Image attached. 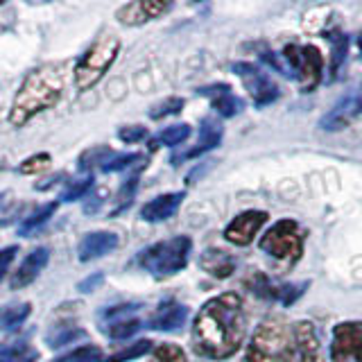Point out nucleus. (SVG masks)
Masks as SVG:
<instances>
[{
  "label": "nucleus",
  "mask_w": 362,
  "mask_h": 362,
  "mask_svg": "<svg viewBox=\"0 0 362 362\" xmlns=\"http://www.w3.org/2000/svg\"><path fill=\"white\" fill-rule=\"evenodd\" d=\"M247 337V313L235 292H224L202 305L192 322V346L211 360L231 358Z\"/></svg>",
  "instance_id": "obj_1"
},
{
  "label": "nucleus",
  "mask_w": 362,
  "mask_h": 362,
  "mask_svg": "<svg viewBox=\"0 0 362 362\" xmlns=\"http://www.w3.org/2000/svg\"><path fill=\"white\" fill-rule=\"evenodd\" d=\"M66 68L64 64H45L37 71H32L18 88V93L11 102L9 122L14 127H25V124L39 116L41 111L54 107L64 93Z\"/></svg>",
  "instance_id": "obj_2"
},
{
  "label": "nucleus",
  "mask_w": 362,
  "mask_h": 362,
  "mask_svg": "<svg viewBox=\"0 0 362 362\" xmlns=\"http://www.w3.org/2000/svg\"><path fill=\"white\" fill-rule=\"evenodd\" d=\"M245 362H299L292 326L288 328L279 320L260 324L247 344Z\"/></svg>",
  "instance_id": "obj_3"
},
{
  "label": "nucleus",
  "mask_w": 362,
  "mask_h": 362,
  "mask_svg": "<svg viewBox=\"0 0 362 362\" xmlns=\"http://www.w3.org/2000/svg\"><path fill=\"white\" fill-rule=\"evenodd\" d=\"M192 252V240L188 235H175L170 240H161L156 245L145 247L136 258L143 269L152 272L154 276H173L179 274L188 265Z\"/></svg>",
  "instance_id": "obj_4"
},
{
  "label": "nucleus",
  "mask_w": 362,
  "mask_h": 362,
  "mask_svg": "<svg viewBox=\"0 0 362 362\" xmlns=\"http://www.w3.org/2000/svg\"><path fill=\"white\" fill-rule=\"evenodd\" d=\"M120 52V41L111 34H102V37L95 39V43L84 52V57L79 59V64L75 66V86L77 90H88L90 86H95L109 68L113 66V62L118 59Z\"/></svg>",
  "instance_id": "obj_5"
},
{
  "label": "nucleus",
  "mask_w": 362,
  "mask_h": 362,
  "mask_svg": "<svg viewBox=\"0 0 362 362\" xmlns=\"http://www.w3.org/2000/svg\"><path fill=\"white\" fill-rule=\"evenodd\" d=\"M303 243L305 231L297 220H279L272 224L260 238V249L276 260H286V263H297L303 256Z\"/></svg>",
  "instance_id": "obj_6"
},
{
  "label": "nucleus",
  "mask_w": 362,
  "mask_h": 362,
  "mask_svg": "<svg viewBox=\"0 0 362 362\" xmlns=\"http://www.w3.org/2000/svg\"><path fill=\"white\" fill-rule=\"evenodd\" d=\"M281 57L286 59L290 73L297 75L301 88L305 93L320 84L322 79V50L315 48V45H286L281 52Z\"/></svg>",
  "instance_id": "obj_7"
},
{
  "label": "nucleus",
  "mask_w": 362,
  "mask_h": 362,
  "mask_svg": "<svg viewBox=\"0 0 362 362\" xmlns=\"http://www.w3.org/2000/svg\"><path fill=\"white\" fill-rule=\"evenodd\" d=\"M233 73L243 79V84L247 86L256 107H267L279 98V86L274 84V79L265 71H260L258 66L240 62V64H233Z\"/></svg>",
  "instance_id": "obj_8"
},
{
  "label": "nucleus",
  "mask_w": 362,
  "mask_h": 362,
  "mask_svg": "<svg viewBox=\"0 0 362 362\" xmlns=\"http://www.w3.org/2000/svg\"><path fill=\"white\" fill-rule=\"evenodd\" d=\"M331 356L335 362H362V322H342L335 326Z\"/></svg>",
  "instance_id": "obj_9"
},
{
  "label": "nucleus",
  "mask_w": 362,
  "mask_h": 362,
  "mask_svg": "<svg viewBox=\"0 0 362 362\" xmlns=\"http://www.w3.org/2000/svg\"><path fill=\"white\" fill-rule=\"evenodd\" d=\"M247 286L252 288V292L258 294V297L274 299L283 305H292L305 292L308 283H303V286H299V283H274L269 276H265L263 272H254L252 279L247 281Z\"/></svg>",
  "instance_id": "obj_10"
},
{
  "label": "nucleus",
  "mask_w": 362,
  "mask_h": 362,
  "mask_svg": "<svg viewBox=\"0 0 362 362\" xmlns=\"http://www.w3.org/2000/svg\"><path fill=\"white\" fill-rule=\"evenodd\" d=\"M267 218H269V215L265 211H256V209L245 211L240 215H235V218L229 222V226L224 229V238L231 245L247 247L258 235V231L265 226Z\"/></svg>",
  "instance_id": "obj_11"
},
{
  "label": "nucleus",
  "mask_w": 362,
  "mask_h": 362,
  "mask_svg": "<svg viewBox=\"0 0 362 362\" xmlns=\"http://www.w3.org/2000/svg\"><path fill=\"white\" fill-rule=\"evenodd\" d=\"M292 337L299 362H322V339L313 322L303 320L292 324Z\"/></svg>",
  "instance_id": "obj_12"
},
{
  "label": "nucleus",
  "mask_w": 362,
  "mask_h": 362,
  "mask_svg": "<svg viewBox=\"0 0 362 362\" xmlns=\"http://www.w3.org/2000/svg\"><path fill=\"white\" fill-rule=\"evenodd\" d=\"M170 9L168 3H158V0H141V3H129L118 9V21L122 25H143V23L158 18Z\"/></svg>",
  "instance_id": "obj_13"
},
{
  "label": "nucleus",
  "mask_w": 362,
  "mask_h": 362,
  "mask_svg": "<svg viewBox=\"0 0 362 362\" xmlns=\"http://www.w3.org/2000/svg\"><path fill=\"white\" fill-rule=\"evenodd\" d=\"M48 260H50L48 247H37V249H32V252H30L25 258H23L21 267L16 269L14 279H11V288H14V290H21V288L30 286L32 281H37V276L43 272V267L48 265Z\"/></svg>",
  "instance_id": "obj_14"
},
{
  "label": "nucleus",
  "mask_w": 362,
  "mask_h": 362,
  "mask_svg": "<svg viewBox=\"0 0 362 362\" xmlns=\"http://www.w3.org/2000/svg\"><path fill=\"white\" fill-rule=\"evenodd\" d=\"M202 95H206L211 100L213 109L220 113L224 118H233L238 113L243 111V100L233 93L231 86L226 84H213V86H206V88H199Z\"/></svg>",
  "instance_id": "obj_15"
},
{
  "label": "nucleus",
  "mask_w": 362,
  "mask_h": 362,
  "mask_svg": "<svg viewBox=\"0 0 362 362\" xmlns=\"http://www.w3.org/2000/svg\"><path fill=\"white\" fill-rule=\"evenodd\" d=\"M120 245L118 235L111 233V231H93V233H86L82 245H79V260L82 263H88V260H95L107 256L109 252H113Z\"/></svg>",
  "instance_id": "obj_16"
},
{
  "label": "nucleus",
  "mask_w": 362,
  "mask_h": 362,
  "mask_svg": "<svg viewBox=\"0 0 362 362\" xmlns=\"http://www.w3.org/2000/svg\"><path fill=\"white\" fill-rule=\"evenodd\" d=\"M184 192H165V195H158L150 199L141 209V218L145 222H163L179 211L181 202H184Z\"/></svg>",
  "instance_id": "obj_17"
},
{
  "label": "nucleus",
  "mask_w": 362,
  "mask_h": 362,
  "mask_svg": "<svg viewBox=\"0 0 362 362\" xmlns=\"http://www.w3.org/2000/svg\"><path fill=\"white\" fill-rule=\"evenodd\" d=\"M188 320V308L177 301H165L158 305V310L152 315L150 328L154 331H177L179 326H184Z\"/></svg>",
  "instance_id": "obj_18"
},
{
  "label": "nucleus",
  "mask_w": 362,
  "mask_h": 362,
  "mask_svg": "<svg viewBox=\"0 0 362 362\" xmlns=\"http://www.w3.org/2000/svg\"><path fill=\"white\" fill-rule=\"evenodd\" d=\"M199 265L206 274L215 279H229L235 272V258L222 249H206L199 258Z\"/></svg>",
  "instance_id": "obj_19"
},
{
  "label": "nucleus",
  "mask_w": 362,
  "mask_h": 362,
  "mask_svg": "<svg viewBox=\"0 0 362 362\" xmlns=\"http://www.w3.org/2000/svg\"><path fill=\"white\" fill-rule=\"evenodd\" d=\"M220 141H222V127H220L218 122L206 120V122H204V127H202V134H199L197 145L192 147V150H188L186 154H181V156L173 158V163L177 165V161H181V158H197V156H202L204 152H211V150H215V147L220 145Z\"/></svg>",
  "instance_id": "obj_20"
},
{
  "label": "nucleus",
  "mask_w": 362,
  "mask_h": 362,
  "mask_svg": "<svg viewBox=\"0 0 362 362\" xmlns=\"http://www.w3.org/2000/svg\"><path fill=\"white\" fill-rule=\"evenodd\" d=\"M356 113H358V102L354 98H344L331 113H326V116H324L322 129H326V132L344 129L346 124L351 122V118L356 116Z\"/></svg>",
  "instance_id": "obj_21"
},
{
  "label": "nucleus",
  "mask_w": 362,
  "mask_h": 362,
  "mask_svg": "<svg viewBox=\"0 0 362 362\" xmlns=\"http://www.w3.org/2000/svg\"><path fill=\"white\" fill-rule=\"evenodd\" d=\"M32 313V305L25 303H9L0 308V331H16L18 326L25 324V320Z\"/></svg>",
  "instance_id": "obj_22"
},
{
  "label": "nucleus",
  "mask_w": 362,
  "mask_h": 362,
  "mask_svg": "<svg viewBox=\"0 0 362 362\" xmlns=\"http://www.w3.org/2000/svg\"><path fill=\"white\" fill-rule=\"evenodd\" d=\"M57 206H59V204H57V202L43 204V206L34 211V213L30 215V218L23 220V224L18 226V233H21V235H32L37 229H41V226H43V224L48 222V220L52 218V215H54Z\"/></svg>",
  "instance_id": "obj_23"
},
{
  "label": "nucleus",
  "mask_w": 362,
  "mask_h": 362,
  "mask_svg": "<svg viewBox=\"0 0 362 362\" xmlns=\"http://www.w3.org/2000/svg\"><path fill=\"white\" fill-rule=\"evenodd\" d=\"M190 136V127L188 124H173V127H165L161 134L156 136V139L152 141V147H158V145H168V147H177L181 145L186 139Z\"/></svg>",
  "instance_id": "obj_24"
},
{
  "label": "nucleus",
  "mask_w": 362,
  "mask_h": 362,
  "mask_svg": "<svg viewBox=\"0 0 362 362\" xmlns=\"http://www.w3.org/2000/svg\"><path fill=\"white\" fill-rule=\"evenodd\" d=\"M79 337H86V333L82 331V328L71 326V324L59 326L48 335V346L50 349H59V346H66V344H73L75 339H79Z\"/></svg>",
  "instance_id": "obj_25"
},
{
  "label": "nucleus",
  "mask_w": 362,
  "mask_h": 362,
  "mask_svg": "<svg viewBox=\"0 0 362 362\" xmlns=\"http://www.w3.org/2000/svg\"><path fill=\"white\" fill-rule=\"evenodd\" d=\"M147 351H152V342H150V339H139L136 344L124 346L122 351H118V354H111L107 358V362H129V360H136V358L145 356Z\"/></svg>",
  "instance_id": "obj_26"
},
{
  "label": "nucleus",
  "mask_w": 362,
  "mask_h": 362,
  "mask_svg": "<svg viewBox=\"0 0 362 362\" xmlns=\"http://www.w3.org/2000/svg\"><path fill=\"white\" fill-rule=\"evenodd\" d=\"M102 360V351L98 346H79L75 351H71V354H66L62 358H57L52 362H100Z\"/></svg>",
  "instance_id": "obj_27"
},
{
  "label": "nucleus",
  "mask_w": 362,
  "mask_h": 362,
  "mask_svg": "<svg viewBox=\"0 0 362 362\" xmlns=\"http://www.w3.org/2000/svg\"><path fill=\"white\" fill-rule=\"evenodd\" d=\"M34 360H37V354L28 344L0 349V362H34Z\"/></svg>",
  "instance_id": "obj_28"
},
{
  "label": "nucleus",
  "mask_w": 362,
  "mask_h": 362,
  "mask_svg": "<svg viewBox=\"0 0 362 362\" xmlns=\"http://www.w3.org/2000/svg\"><path fill=\"white\" fill-rule=\"evenodd\" d=\"M154 362H188V358H186V351L179 344L165 342L154 349Z\"/></svg>",
  "instance_id": "obj_29"
},
{
  "label": "nucleus",
  "mask_w": 362,
  "mask_h": 362,
  "mask_svg": "<svg viewBox=\"0 0 362 362\" xmlns=\"http://www.w3.org/2000/svg\"><path fill=\"white\" fill-rule=\"evenodd\" d=\"M141 331V322L139 320H118V322H113L111 326H109V335L113 337V339H127V337H132V335H136Z\"/></svg>",
  "instance_id": "obj_30"
},
{
  "label": "nucleus",
  "mask_w": 362,
  "mask_h": 362,
  "mask_svg": "<svg viewBox=\"0 0 362 362\" xmlns=\"http://www.w3.org/2000/svg\"><path fill=\"white\" fill-rule=\"evenodd\" d=\"M141 161H145L141 154H113L109 161L102 165V170H105V173H118V170H124V168L141 163Z\"/></svg>",
  "instance_id": "obj_31"
},
{
  "label": "nucleus",
  "mask_w": 362,
  "mask_h": 362,
  "mask_svg": "<svg viewBox=\"0 0 362 362\" xmlns=\"http://www.w3.org/2000/svg\"><path fill=\"white\" fill-rule=\"evenodd\" d=\"M181 109H184V100H181V98H168V100L161 102V105L152 107L150 118H152V120H161V118H165V116H173V113H179Z\"/></svg>",
  "instance_id": "obj_32"
},
{
  "label": "nucleus",
  "mask_w": 362,
  "mask_h": 362,
  "mask_svg": "<svg viewBox=\"0 0 362 362\" xmlns=\"http://www.w3.org/2000/svg\"><path fill=\"white\" fill-rule=\"evenodd\" d=\"M111 156H113V152L109 150V147L98 145V147H93V150L84 152L82 158H79V163H82V168H88L90 163H102V165H105ZM102 165H100V168H102Z\"/></svg>",
  "instance_id": "obj_33"
},
{
  "label": "nucleus",
  "mask_w": 362,
  "mask_h": 362,
  "mask_svg": "<svg viewBox=\"0 0 362 362\" xmlns=\"http://www.w3.org/2000/svg\"><path fill=\"white\" fill-rule=\"evenodd\" d=\"M90 186H93V179L86 177V179H79V181H73L71 186H68V190L62 195L64 202H75V199H82L86 192L90 190Z\"/></svg>",
  "instance_id": "obj_34"
},
{
  "label": "nucleus",
  "mask_w": 362,
  "mask_h": 362,
  "mask_svg": "<svg viewBox=\"0 0 362 362\" xmlns=\"http://www.w3.org/2000/svg\"><path fill=\"white\" fill-rule=\"evenodd\" d=\"M48 163H50V154H34V156H30L28 161H23V165H21V173L23 175H37V173H41V170H45L48 168Z\"/></svg>",
  "instance_id": "obj_35"
},
{
  "label": "nucleus",
  "mask_w": 362,
  "mask_h": 362,
  "mask_svg": "<svg viewBox=\"0 0 362 362\" xmlns=\"http://www.w3.org/2000/svg\"><path fill=\"white\" fill-rule=\"evenodd\" d=\"M118 136H120V141H122V143L134 145V143H139V141L145 139V136H147V129L141 127V124H132V127H122V129L118 132Z\"/></svg>",
  "instance_id": "obj_36"
},
{
  "label": "nucleus",
  "mask_w": 362,
  "mask_h": 362,
  "mask_svg": "<svg viewBox=\"0 0 362 362\" xmlns=\"http://www.w3.org/2000/svg\"><path fill=\"white\" fill-rule=\"evenodd\" d=\"M16 252H18L16 247H7V249H0V281L5 279L7 269H9V265H11V260H14V256H16Z\"/></svg>",
  "instance_id": "obj_37"
},
{
  "label": "nucleus",
  "mask_w": 362,
  "mask_h": 362,
  "mask_svg": "<svg viewBox=\"0 0 362 362\" xmlns=\"http://www.w3.org/2000/svg\"><path fill=\"white\" fill-rule=\"evenodd\" d=\"M102 281H105V276H102V274H90L88 279H84L82 283H79L77 290L79 292H93Z\"/></svg>",
  "instance_id": "obj_38"
}]
</instances>
